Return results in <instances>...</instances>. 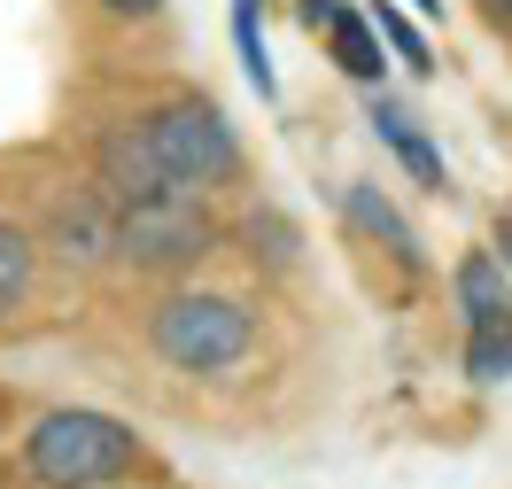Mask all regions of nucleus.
<instances>
[{"mask_svg": "<svg viewBox=\"0 0 512 489\" xmlns=\"http://www.w3.org/2000/svg\"><path fill=\"white\" fill-rule=\"evenodd\" d=\"M481 16H489V24H512V0H481Z\"/></svg>", "mask_w": 512, "mask_h": 489, "instance_id": "a211bd4d", "label": "nucleus"}, {"mask_svg": "<svg viewBox=\"0 0 512 489\" xmlns=\"http://www.w3.org/2000/svg\"><path fill=\"white\" fill-rule=\"evenodd\" d=\"M218 241H225L218 210H210L202 195H187V187H163V195H148V202H125L117 226H109L117 264L148 272V280H179V272H194Z\"/></svg>", "mask_w": 512, "mask_h": 489, "instance_id": "20e7f679", "label": "nucleus"}, {"mask_svg": "<svg viewBox=\"0 0 512 489\" xmlns=\"http://www.w3.org/2000/svg\"><path fill=\"white\" fill-rule=\"evenodd\" d=\"M342 0H295V16H303V32H326V16H334Z\"/></svg>", "mask_w": 512, "mask_h": 489, "instance_id": "dca6fc26", "label": "nucleus"}, {"mask_svg": "<svg viewBox=\"0 0 512 489\" xmlns=\"http://www.w3.org/2000/svg\"><path fill=\"white\" fill-rule=\"evenodd\" d=\"M365 24L381 32V47H388V55H396L404 70H412V78H427V70H435V47L419 39V24L404 16V8H388V0H373V8H365Z\"/></svg>", "mask_w": 512, "mask_h": 489, "instance_id": "4468645a", "label": "nucleus"}, {"mask_svg": "<svg viewBox=\"0 0 512 489\" xmlns=\"http://www.w3.org/2000/svg\"><path fill=\"white\" fill-rule=\"evenodd\" d=\"M32 295H39V233L16 226V218H0V319L24 311Z\"/></svg>", "mask_w": 512, "mask_h": 489, "instance_id": "9b49d317", "label": "nucleus"}, {"mask_svg": "<svg viewBox=\"0 0 512 489\" xmlns=\"http://www.w3.org/2000/svg\"><path fill=\"white\" fill-rule=\"evenodd\" d=\"M140 466V435L94 404H55L24 435V474L39 489H109Z\"/></svg>", "mask_w": 512, "mask_h": 489, "instance_id": "f257e3e1", "label": "nucleus"}, {"mask_svg": "<svg viewBox=\"0 0 512 489\" xmlns=\"http://www.w3.org/2000/svg\"><path fill=\"white\" fill-rule=\"evenodd\" d=\"M458 319H466V381L497 389L512 381V272L497 264V249H466L450 272Z\"/></svg>", "mask_w": 512, "mask_h": 489, "instance_id": "39448f33", "label": "nucleus"}, {"mask_svg": "<svg viewBox=\"0 0 512 489\" xmlns=\"http://www.w3.org/2000/svg\"><path fill=\"white\" fill-rule=\"evenodd\" d=\"M148 350L171 373H233L256 358V311L225 288H171L148 311Z\"/></svg>", "mask_w": 512, "mask_h": 489, "instance_id": "f03ea898", "label": "nucleus"}, {"mask_svg": "<svg viewBox=\"0 0 512 489\" xmlns=\"http://www.w3.org/2000/svg\"><path fill=\"white\" fill-rule=\"evenodd\" d=\"M365 125L381 132V148H388L396 163H404V171H412V179L427 187V195H443V187H450V171H443V148H435V140L419 132V117L404 109V101H388L381 86H365Z\"/></svg>", "mask_w": 512, "mask_h": 489, "instance_id": "6e6552de", "label": "nucleus"}, {"mask_svg": "<svg viewBox=\"0 0 512 489\" xmlns=\"http://www.w3.org/2000/svg\"><path fill=\"white\" fill-rule=\"evenodd\" d=\"M342 218H350L365 241H381V249L404 264V272H419V264H427V249H419V233H412V218H404V210H396V202H388L373 179H350V187H342Z\"/></svg>", "mask_w": 512, "mask_h": 489, "instance_id": "1a4fd4ad", "label": "nucleus"}, {"mask_svg": "<svg viewBox=\"0 0 512 489\" xmlns=\"http://www.w3.org/2000/svg\"><path fill=\"white\" fill-rule=\"evenodd\" d=\"M94 8H101V16H117V24H156L171 0H94Z\"/></svg>", "mask_w": 512, "mask_h": 489, "instance_id": "2eb2a0df", "label": "nucleus"}, {"mask_svg": "<svg viewBox=\"0 0 512 489\" xmlns=\"http://www.w3.org/2000/svg\"><path fill=\"white\" fill-rule=\"evenodd\" d=\"M140 140H148V156L171 187H187V195H218V187H241V132L225 125V109L210 94H163L148 117H140Z\"/></svg>", "mask_w": 512, "mask_h": 489, "instance_id": "7ed1b4c3", "label": "nucleus"}, {"mask_svg": "<svg viewBox=\"0 0 512 489\" xmlns=\"http://www.w3.org/2000/svg\"><path fill=\"white\" fill-rule=\"evenodd\" d=\"M497 264L512 272V218H497Z\"/></svg>", "mask_w": 512, "mask_h": 489, "instance_id": "f3484780", "label": "nucleus"}, {"mask_svg": "<svg viewBox=\"0 0 512 489\" xmlns=\"http://www.w3.org/2000/svg\"><path fill=\"white\" fill-rule=\"evenodd\" d=\"M412 8H419V16H443V0H412Z\"/></svg>", "mask_w": 512, "mask_h": 489, "instance_id": "6ab92c4d", "label": "nucleus"}, {"mask_svg": "<svg viewBox=\"0 0 512 489\" xmlns=\"http://www.w3.org/2000/svg\"><path fill=\"white\" fill-rule=\"evenodd\" d=\"M233 55H241V70H249L256 101L280 94V78H272V47H264V0H233Z\"/></svg>", "mask_w": 512, "mask_h": 489, "instance_id": "f8f14e48", "label": "nucleus"}, {"mask_svg": "<svg viewBox=\"0 0 512 489\" xmlns=\"http://www.w3.org/2000/svg\"><path fill=\"white\" fill-rule=\"evenodd\" d=\"M326 55H334V70L350 78V86H381L388 78V47H381V32L365 24V8H334L326 16Z\"/></svg>", "mask_w": 512, "mask_h": 489, "instance_id": "9d476101", "label": "nucleus"}, {"mask_svg": "<svg viewBox=\"0 0 512 489\" xmlns=\"http://www.w3.org/2000/svg\"><path fill=\"white\" fill-rule=\"evenodd\" d=\"M241 241H249V257L264 264V272H288V264H295V249H303L295 218H280L272 202H256L249 218H241Z\"/></svg>", "mask_w": 512, "mask_h": 489, "instance_id": "ddd939ff", "label": "nucleus"}, {"mask_svg": "<svg viewBox=\"0 0 512 489\" xmlns=\"http://www.w3.org/2000/svg\"><path fill=\"white\" fill-rule=\"evenodd\" d=\"M109 226H117V210L101 202V187H70L39 218V257H63L70 272H101V264H117Z\"/></svg>", "mask_w": 512, "mask_h": 489, "instance_id": "423d86ee", "label": "nucleus"}, {"mask_svg": "<svg viewBox=\"0 0 512 489\" xmlns=\"http://www.w3.org/2000/svg\"><path fill=\"white\" fill-rule=\"evenodd\" d=\"M94 187L109 210H125V202H148L163 195L171 179L156 171V156H148V140H140V125H109L94 140Z\"/></svg>", "mask_w": 512, "mask_h": 489, "instance_id": "0eeeda50", "label": "nucleus"}]
</instances>
